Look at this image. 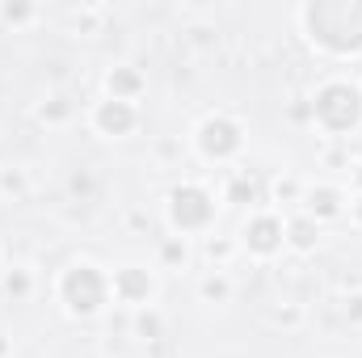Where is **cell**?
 Here are the masks:
<instances>
[{
  "label": "cell",
  "mask_w": 362,
  "mask_h": 358,
  "mask_svg": "<svg viewBox=\"0 0 362 358\" xmlns=\"http://www.w3.org/2000/svg\"><path fill=\"white\" fill-rule=\"evenodd\" d=\"M312 110H316V118L329 131H354L362 122V93L350 81H329L325 89L316 93Z\"/></svg>",
  "instance_id": "6da1fadb"
},
{
  "label": "cell",
  "mask_w": 362,
  "mask_h": 358,
  "mask_svg": "<svg viewBox=\"0 0 362 358\" xmlns=\"http://www.w3.org/2000/svg\"><path fill=\"white\" fill-rule=\"evenodd\" d=\"M59 295H64V304H68L72 316H97L101 304H105V295H110V282L97 274V266L81 262V266H72L64 274Z\"/></svg>",
  "instance_id": "7a4b0ae2"
},
{
  "label": "cell",
  "mask_w": 362,
  "mask_h": 358,
  "mask_svg": "<svg viewBox=\"0 0 362 358\" xmlns=\"http://www.w3.org/2000/svg\"><path fill=\"white\" fill-rule=\"evenodd\" d=\"M211 194L202 190V185H177L173 194H169V215H173V228L181 232H198V228H206L211 224Z\"/></svg>",
  "instance_id": "3957f363"
},
{
  "label": "cell",
  "mask_w": 362,
  "mask_h": 358,
  "mask_svg": "<svg viewBox=\"0 0 362 358\" xmlns=\"http://www.w3.org/2000/svg\"><path fill=\"white\" fill-rule=\"evenodd\" d=\"M198 148H202V156L223 161V156H232V152L240 148V127H236L232 118L215 114V118H206V122L198 127Z\"/></svg>",
  "instance_id": "277c9868"
},
{
  "label": "cell",
  "mask_w": 362,
  "mask_h": 358,
  "mask_svg": "<svg viewBox=\"0 0 362 358\" xmlns=\"http://www.w3.org/2000/svg\"><path fill=\"white\" fill-rule=\"evenodd\" d=\"M245 245H249L257 258H270V253H278V249L286 245V228H282L274 215H257V219H249V228H245Z\"/></svg>",
  "instance_id": "5b68a950"
},
{
  "label": "cell",
  "mask_w": 362,
  "mask_h": 358,
  "mask_svg": "<svg viewBox=\"0 0 362 358\" xmlns=\"http://www.w3.org/2000/svg\"><path fill=\"white\" fill-rule=\"evenodd\" d=\"M110 291L122 299V304H148L152 299V274L148 270H139V266H127V270H118L114 274V282H110Z\"/></svg>",
  "instance_id": "8992f818"
},
{
  "label": "cell",
  "mask_w": 362,
  "mask_h": 358,
  "mask_svg": "<svg viewBox=\"0 0 362 358\" xmlns=\"http://www.w3.org/2000/svg\"><path fill=\"white\" fill-rule=\"evenodd\" d=\"M93 127L105 131V135H127V131L135 127V105L110 97V101H101V105L93 110Z\"/></svg>",
  "instance_id": "52a82bcc"
},
{
  "label": "cell",
  "mask_w": 362,
  "mask_h": 358,
  "mask_svg": "<svg viewBox=\"0 0 362 358\" xmlns=\"http://www.w3.org/2000/svg\"><path fill=\"white\" fill-rule=\"evenodd\" d=\"M316 241H320V228H316V219L299 215V219H291V224H286V245H291V249H299V253H312V249H316Z\"/></svg>",
  "instance_id": "ba28073f"
},
{
  "label": "cell",
  "mask_w": 362,
  "mask_h": 358,
  "mask_svg": "<svg viewBox=\"0 0 362 358\" xmlns=\"http://www.w3.org/2000/svg\"><path fill=\"white\" fill-rule=\"evenodd\" d=\"M105 89H110L114 101H131L135 93L144 89V76H139L135 68H114V72L105 76Z\"/></svg>",
  "instance_id": "9c48e42d"
},
{
  "label": "cell",
  "mask_w": 362,
  "mask_h": 358,
  "mask_svg": "<svg viewBox=\"0 0 362 358\" xmlns=\"http://www.w3.org/2000/svg\"><path fill=\"white\" fill-rule=\"evenodd\" d=\"M341 215V194L337 190H312L308 194V219H337Z\"/></svg>",
  "instance_id": "30bf717a"
},
{
  "label": "cell",
  "mask_w": 362,
  "mask_h": 358,
  "mask_svg": "<svg viewBox=\"0 0 362 358\" xmlns=\"http://www.w3.org/2000/svg\"><path fill=\"white\" fill-rule=\"evenodd\" d=\"M232 295V282L223 278V274H206L202 278V299H215V304H223Z\"/></svg>",
  "instance_id": "8fae6325"
},
{
  "label": "cell",
  "mask_w": 362,
  "mask_h": 358,
  "mask_svg": "<svg viewBox=\"0 0 362 358\" xmlns=\"http://www.w3.org/2000/svg\"><path fill=\"white\" fill-rule=\"evenodd\" d=\"M228 198H232V202H240V207H245V202H253V181H249V178H232Z\"/></svg>",
  "instance_id": "7c38bea8"
},
{
  "label": "cell",
  "mask_w": 362,
  "mask_h": 358,
  "mask_svg": "<svg viewBox=\"0 0 362 358\" xmlns=\"http://www.w3.org/2000/svg\"><path fill=\"white\" fill-rule=\"evenodd\" d=\"M4 287H8V295H25V291H30V278H25L21 270H13V274L4 278Z\"/></svg>",
  "instance_id": "4fadbf2b"
},
{
  "label": "cell",
  "mask_w": 362,
  "mask_h": 358,
  "mask_svg": "<svg viewBox=\"0 0 362 358\" xmlns=\"http://www.w3.org/2000/svg\"><path fill=\"white\" fill-rule=\"evenodd\" d=\"M139 333L144 337H156L160 333V316L156 312H139Z\"/></svg>",
  "instance_id": "5bb4252c"
},
{
  "label": "cell",
  "mask_w": 362,
  "mask_h": 358,
  "mask_svg": "<svg viewBox=\"0 0 362 358\" xmlns=\"http://www.w3.org/2000/svg\"><path fill=\"white\" fill-rule=\"evenodd\" d=\"M160 253H165V262H185V241H181V236L165 241V249H160Z\"/></svg>",
  "instance_id": "9a60e30c"
},
{
  "label": "cell",
  "mask_w": 362,
  "mask_h": 358,
  "mask_svg": "<svg viewBox=\"0 0 362 358\" xmlns=\"http://www.w3.org/2000/svg\"><path fill=\"white\" fill-rule=\"evenodd\" d=\"M30 13H34L30 4H13V8H0V17H4V21H25Z\"/></svg>",
  "instance_id": "2e32d148"
},
{
  "label": "cell",
  "mask_w": 362,
  "mask_h": 358,
  "mask_svg": "<svg viewBox=\"0 0 362 358\" xmlns=\"http://www.w3.org/2000/svg\"><path fill=\"white\" fill-rule=\"evenodd\" d=\"M274 198H278V202H282V198H299V185H295V181H278V185H274Z\"/></svg>",
  "instance_id": "e0dca14e"
},
{
  "label": "cell",
  "mask_w": 362,
  "mask_h": 358,
  "mask_svg": "<svg viewBox=\"0 0 362 358\" xmlns=\"http://www.w3.org/2000/svg\"><path fill=\"white\" fill-rule=\"evenodd\" d=\"M206 253H211V258H219V262H223V258H228V253H232V245H228V241H206Z\"/></svg>",
  "instance_id": "ac0fdd59"
},
{
  "label": "cell",
  "mask_w": 362,
  "mask_h": 358,
  "mask_svg": "<svg viewBox=\"0 0 362 358\" xmlns=\"http://www.w3.org/2000/svg\"><path fill=\"white\" fill-rule=\"evenodd\" d=\"M346 312H350L354 321H362V295H350V299H346Z\"/></svg>",
  "instance_id": "d6986e66"
},
{
  "label": "cell",
  "mask_w": 362,
  "mask_h": 358,
  "mask_svg": "<svg viewBox=\"0 0 362 358\" xmlns=\"http://www.w3.org/2000/svg\"><path fill=\"white\" fill-rule=\"evenodd\" d=\"M68 114V105H64V97H59V105H51V110H42V118H64Z\"/></svg>",
  "instance_id": "ffe728a7"
},
{
  "label": "cell",
  "mask_w": 362,
  "mask_h": 358,
  "mask_svg": "<svg viewBox=\"0 0 362 358\" xmlns=\"http://www.w3.org/2000/svg\"><path fill=\"white\" fill-rule=\"evenodd\" d=\"M354 219H358V224H362V198H358V202H354Z\"/></svg>",
  "instance_id": "44dd1931"
}]
</instances>
